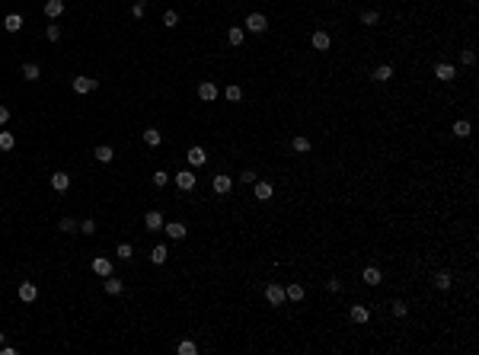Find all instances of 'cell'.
Wrapping results in <instances>:
<instances>
[{
    "label": "cell",
    "mask_w": 479,
    "mask_h": 355,
    "mask_svg": "<svg viewBox=\"0 0 479 355\" xmlns=\"http://www.w3.org/2000/svg\"><path fill=\"white\" fill-rule=\"evenodd\" d=\"M265 301L272 304V307H281V304L288 301V298H284V288L278 285V282H272V285L265 288Z\"/></svg>",
    "instance_id": "cell-1"
},
{
    "label": "cell",
    "mask_w": 479,
    "mask_h": 355,
    "mask_svg": "<svg viewBox=\"0 0 479 355\" xmlns=\"http://www.w3.org/2000/svg\"><path fill=\"white\" fill-rule=\"evenodd\" d=\"M246 29H249V32H256V35H259V32H265L268 29V19H265V16H262V13H249V16H246Z\"/></svg>",
    "instance_id": "cell-2"
},
{
    "label": "cell",
    "mask_w": 479,
    "mask_h": 355,
    "mask_svg": "<svg viewBox=\"0 0 479 355\" xmlns=\"http://www.w3.org/2000/svg\"><path fill=\"white\" fill-rule=\"evenodd\" d=\"M252 189H256V199L259 202H268L275 195V186L268 183V179H256V183H252Z\"/></svg>",
    "instance_id": "cell-3"
},
{
    "label": "cell",
    "mask_w": 479,
    "mask_h": 355,
    "mask_svg": "<svg viewBox=\"0 0 479 355\" xmlns=\"http://www.w3.org/2000/svg\"><path fill=\"white\" fill-rule=\"evenodd\" d=\"M163 231H166V237H169V240H185L189 227H185L182 221H169V224H163Z\"/></svg>",
    "instance_id": "cell-4"
},
{
    "label": "cell",
    "mask_w": 479,
    "mask_h": 355,
    "mask_svg": "<svg viewBox=\"0 0 479 355\" xmlns=\"http://www.w3.org/2000/svg\"><path fill=\"white\" fill-rule=\"evenodd\" d=\"M185 160H189L192 167H205V163H208V154H205V147H201V144L189 147V154H185Z\"/></svg>",
    "instance_id": "cell-5"
},
{
    "label": "cell",
    "mask_w": 479,
    "mask_h": 355,
    "mask_svg": "<svg viewBox=\"0 0 479 355\" xmlns=\"http://www.w3.org/2000/svg\"><path fill=\"white\" fill-rule=\"evenodd\" d=\"M195 183H198V179H195V173H192V170H179V173H176V186H179L182 192L195 189Z\"/></svg>",
    "instance_id": "cell-6"
},
{
    "label": "cell",
    "mask_w": 479,
    "mask_h": 355,
    "mask_svg": "<svg viewBox=\"0 0 479 355\" xmlns=\"http://www.w3.org/2000/svg\"><path fill=\"white\" fill-rule=\"evenodd\" d=\"M51 189H54V192H67V189H70V176L64 170H54L51 173Z\"/></svg>",
    "instance_id": "cell-7"
},
{
    "label": "cell",
    "mask_w": 479,
    "mask_h": 355,
    "mask_svg": "<svg viewBox=\"0 0 479 355\" xmlns=\"http://www.w3.org/2000/svg\"><path fill=\"white\" fill-rule=\"evenodd\" d=\"M70 86H74V93H93L99 86V80L96 77H74V84H70Z\"/></svg>",
    "instance_id": "cell-8"
},
{
    "label": "cell",
    "mask_w": 479,
    "mask_h": 355,
    "mask_svg": "<svg viewBox=\"0 0 479 355\" xmlns=\"http://www.w3.org/2000/svg\"><path fill=\"white\" fill-rule=\"evenodd\" d=\"M93 272H96L99 278L112 275V259H106V256H96V259H93Z\"/></svg>",
    "instance_id": "cell-9"
},
{
    "label": "cell",
    "mask_w": 479,
    "mask_h": 355,
    "mask_svg": "<svg viewBox=\"0 0 479 355\" xmlns=\"http://www.w3.org/2000/svg\"><path fill=\"white\" fill-rule=\"evenodd\" d=\"M230 189H233V179H230L227 173H217V176H214V192H217V195H227Z\"/></svg>",
    "instance_id": "cell-10"
},
{
    "label": "cell",
    "mask_w": 479,
    "mask_h": 355,
    "mask_svg": "<svg viewBox=\"0 0 479 355\" xmlns=\"http://www.w3.org/2000/svg\"><path fill=\"white\" fill-rule=\"evenodd\" d=\"M35 298H38V288H35V282H23V285H19V301L32 304Z\"/></svg>",
    "instance_id": "cell-11"
},
{
    "label": "cell",
    "mask_w": 479,
    "mask_h": 355,
    "mask_svg": "<svg viewBox=\"0 0 479 355\" xmlns=\"http://www.w3.org/2000/svg\"><path fill=\"white\" fill-rule=\"evenodd\" d=\"M434 77L444 80V84H450V80L457 77V68H454V64H438V68H434Z\"/></svg>",
    "instance_id": "cell-12"
},
{
    "label": "cell",
    "mask_w": 479,
    "mask_h": 355,
    "mask_svg": "<svg viewBox=\"0 0 479 355\" xmlns=\"http://www.w3.org/2000/svg\"><path fill=\"white\" fill-rule=\"evenodd\" d=\"M42 10H45L48 19H58V16L64 13V0H45V7H42Z\"/></svg>",
    "instance_id": "cell-13"
},
{
    "label": "cell",
    "mask_w": 479,
    "mask_h": 355,
    "mask_svg": "<svg viewBox=\"0 0 479 355\" xmlns=\"http://www.w3.org/2000/svg\"><path fill=\"white\" fill-rule=\"evenodd\" d=\"M144 224H147V231H163V215H160L157 208L147 211V215H144Z\"/></svg>",
    "instance_id": "cell-14"
},
{
    "label": "cell",
    "mask_w": 479,
    "mask_h": 355,
    "mask_svg": "<svg viewBox=\"0 0 479 355\" xmlns=\"http://www.w3.org/2000/svg\"><path fill=\"white\" fill-rule=\"evenodd\" d=\"M102 288H106V294H122L125 291V282H122V278H115V275H106Z\"/></svg>",
    "instance_id": "cell-15"
},
{
    "label": "cell",
    "mask_w": 479,
    "mask_h": 355,
    "mask_svg": "<svg viewBox=\"0 0 479 355\" xmlns=\"http://www.w3.org/2000/svg\"><path fill=\"white\" fill-rule=\"evenodd\" d=\"M390 77H393V68H390V64H377L374 74H371V80H377V84H387Z\"/></svg>",
    "instance_id": "cell-16"
},
{
    "label": "cell",
    "mask_w": 479,
    "mask_h": 355,
    "mask_svg": "<svg viewBox=\"0 0 479 355\" xmlns=\"http://www.w3.org/2000/svg\"><path fill=\"white\" fill-rule=\"evenodd\" d=\"M348 317H351V323H367V320H371V310L361 307V304H355V307L348 310Z\"/></svg>",
    "instance_id": "cell-17"
},
{
    "label": "cell",
    "mask_w": 479,
    "mask_h": 355,
    "mask_svg": "<svg viewBox=\"0 0 479 355\" xmlns=\"http://www.w3.org/2000/svg\"><path fill=\"white\" fill-rule=\"evenodd\" d=\"M361 278H364V285H380V282H383V272L377 269V266H367Z\"/></svg>",
    "instance_id": "cell-18"
},
{
    "label": "cell",
    "mask_w": 479,
    "mask_h": 355,
    "mask_svg": "<svg viewBox=\"0 0 479 355\" xmlns=\"http://www.w3.org/2000/svg\"><path fill=\"white\" fill-rule=\"evenodd\" d=\"M313 48H316V51H326L329 45H332V39H329V32H313Z\"/></svg>",
    "instance_id": "cell-19"
},
{
    "label": "cell",
    "mask_w": 479,
    "mask_h": 355,
    "mask_svg": "<svg viewBox=\"0 0 479 355\" xmlns=\"http://www.w3.org/2000/svg\"><path fill=\"white\" fill-rule=\"evenodd\" d=\"M450 285H454V278H450V272H444V269H438V272H434V288H441V291H447Z\"/></svg>",
    "instance_id": "cell-20"
},
{
    "label": "cell",
    "mask_w": 479,
    "mask_h": 355,
    "mask_svg": "<svg viewBox=\"0 0 479 355\" xmlns=\"http://www.w3.org/2000/svg\"><path fill=\"white\" fill-rule=\"evenodd\" d=\"M198 96H201L205 102H214V100H217V86H214V84H208V80H205V84L198 86Z\"/></svg>",
    "instance_id": "cell-21"
},
{
    "label": "cell",
    "mask_w": 479,
    "mask_h": 355,
    "mask_svg": "<svg viewBox=\"0 0 479 355\" xmlns=\"http://www.w3.org/2000/svg\"><path fill=\"white\" fill-rule=\"evenodd\" d=\"M93 157H96V160H99V163H112V157H115V151H112V147H109V144H99V147H96V151H93Z\"/></svg>",
    "instance_id": "cell-22"
},
{
    "label": "cell",
    "mask_w": 479,
    "mask_h": 355,
    "mask_svg": "<svg viewBox=\"0 0 479 355\" xmlns=\"http://www.w3.org/2000/svg\"><path fill=\"white\" fill-rule=\"evenodd\" d=\"M166 259H169V250L163 247V243L150 250V263H153V266H163V263H166Z\"/></svg>",
    "instance_id": "cell-23"
},
{
    "label": "cell",
    "mask_w": 479,
    "mask_h": 355,
    "mask_svg": "<svg viewBox=\"0 0 479 355\" xmlns=\"http://www.w3.org/2000/svg\"><path fill=\"white\" fill-rule=\"evenodd\" d=\"M450 132L457 135V138H470V132H473V125L466 122V118H457L454 122V128H450Z\"/></svg>",
    "instance_id": "cell-24"
},
{
    "label": "cell",
    "mask_w": 479,
    "mask_h": 355,
    "mask_svg": "<svg viewBox=\"0 0 479 355\" xmlns=\"http://www.w3.org/2000/svg\"><path fill=\"white\" fill-rule=\"evenodd\" d=\"M3 29H7V32H19V29H23V16H19V13H10L7 19H3Z\"/></svg>",
    "instance_id": "cell-25"
},
{
    "label": "cell",
    "mask_w": 479,
    "mask_h": 355,
    "mask_svg": "<svg viewBox=\"0 0 479 355\" xmlns=\"http://www.w3.org/2000/svg\"><path fill=\"white\" fill-rule=\"evenodd\" d=\"M160 141H163L160 128H144V144L147 147H160Z\"/></svg>",
    "instance_id": "cell-26"
},
{
    "label": "cell",
    "mask_w": 479,
    "mask_h": 355,
    "mask_svg": "<svg viewBox=\"0 0 479 355\" xmlns=\"http://www.w3.org/2000/svg\"><path fill=\"white\" fill-rule=\"evenodd\" d=\"M23 77L26 80H38V77H42V68H38L35 61H26L23 64Z\"/></svg>",
    "instance_id": "cell-27"
},
{
    "label": "cell",
    "mask_w": 479,
    "mask_h": 355,
    "mask_svg": "<svg viewBox=\"0 0 479 355\" xmlns=\"http://www.w3.org/2000/svg\"><path fill=\"white\" fill-rule=\"evenodd\" d=\"M291 147H294L297 154H310V138H304V135H297V138L291 141Z\"/></svg>",
    "instance_id": "cell-28"
},
{
    "label": "cell",
    "mask_w": 479,
    "mask_h": 355,
    "mask_svg": "<svg viewBox=\"0 0 479 355\" xmlns=\"http://www.w3.org/2000/svg\"><path fill=\"white\" fill-rule=\"evenodd\" d=\"M284 298L288 301H304V285H288L284 288Z\"/></svg>",
    "instance_id": "cell-29"
},
{
    "label": "cell",
    "mask_w": 479,
    "mask_h": 355,
    "mask_svg": "<svg viewBox=\"0 0 479 355\" xmlns=\"http://www.w3.org/2000/svg\"><path fill=\"white\" fill-rule=\"evenodd\" d=\"M227 42L230 45H243V29H240V26H230L227 29Z\"/></svg>",
    "instance_id": "cell-30"
},
{
    "label": "cell",
    "mask_w": 479,
    "mask_h": 355,
    "mask_svg": "<svg viewBox=\"0 0 479 355\" xmlns=\"http://www.w3.org/2000/svg\"><path fill=\"white\" fill-rule=\"evenodd\" d=\"M380 23V13H377V10H364V13H361V26H377Z\"/></svg>",
    "instance_id": "cell-31"
},
{
    "label": "cell",
    "mask_w": 479,
    "mask_h": 355,
    "mask_svg": "<svg viewBox=\"0 0 479 355\" xmlns=\"http://www.w3.org/2000/svg\"><path fill=\"white\" fill-rule=\"evenodd\" d=\"M13 147H16L13 132H0V151H13Z\"/></svg>",
    "instance_id": "cell-32"
},
{
    "label": "cell",
    "mask_w": 479,
    "mask_h": 355,
    "mask_svg": "<svg viewBox=\"0 0 479 355\" xmlns=\"http://www.w3.org/2000/svg\"><path fill=\"white\" fill-rule=\"evenodd\" d=\"M176 352H179V355H195V352H198V346H195L192 339H182L179 346H176Z\"/></svg>",
    "instance_id": "cell-33"
},
{
    "label": "cell",
    "mask_w": 479,
    "mask_h": 355,
    "mask_svg": "<svg viewBox=\"0 0 479 355\" xmlns=\"http://www.w3.org/2000/svg\"><path fill=\"white\" fill-rule=\"evenodd\" d=\"M224 96H227L230 102H240V100H243V90H240V86H236V84H230L227 90H224Z\"/></svg>",
    "instance_id": "cell-34"
},
{
    "label": "cell",
    "mask_w": 479,
    "mask_h": 355,
    "mask_svg": "<svg viewBox=\"0 0 479 355\" xmlns=\"http://www.w3.org/2000/svg\"><path fill=\"white\" fill-rule=\"evenodd\" d=\"M115 256H118V259H125V263H128L131 256H134V250H131V243H118V247H115Z\"/></svg>",
    "instance_id": "cell-35"
},
{
    "label": "cell",
    "mask_w": 479,
    "mask_h": 355,
    "mask_svg": "<svg viewBox=\"0 0 479 355\" xmlns=\"http://www.w3.org/2000/svg\"><path fill=\"white\" fill-rule=\"evenodd\" d=\"M58 231H61V234H74L77 231V221H74V218H61V221H58Z\"/></svg>",
    "instance_id": "cell-36"
},
{
    "label": "cell",
    "mask_w": 479,
    "mask_h": 355,
    "mask_svg": "<svg viewBox=\"0 0 479 355\" xmlns=\"http://www.w3.org/2000/svg\"><path fill=\"white\" fill-rule=\"evenodd\" d=\"M163 26H166V29L179 26V13H176V10H166V13H163Z\"/></svg>",
    "instance_id": "cell-37"
},
{
    "label": "cell",
    "mask_w": 479,
    "mask_h": 355,
    "mask_svg": "<svg viewBox=\"0 0 479 355\" xmlns=\"http://www.w3.org/2000/svg\"><path fill=\"white\" fill-rule=\"evenodd\" d=\"M80 234H86V237H93V234H96V221H93V218H86V221H80Z\"/></svg>",
    "instance_id": "cell-38"
},
{
    "label": "cell",
    "mask_w": 479,
    "mask_h": 355,
    "mask_svg": "<svg viewBox=\"0 0 479 355\" xmlns=\"http://www.w3.org/2000/svg\"><path fill=\"white\" fill-rule=\"evenodd\" d=\"M45 39H48V42H58V39H61V29H58L54 23H51V26H45Z\"/></svg>",
    "instance_id": "cell-39"
},
{
    "label": "cell",
    "mask_w": 479,
    "mask_h": 355,
    "mask_svg": "<svg viewBox=\"0 0 479 355\" xmlns=\"http://www.w3.org/2000/svg\"><path fill=\"white\" fill-rule=\"evenodd\" d=\"M390 307H393V317H406V314H409V307H406V301H393Z\"/></svg>",
    "instance_id": "cell-40"
},
{
    "label": "cell",
    "mask_w": 479,
    "mask_h": 355,
    "mask_svg": "<svg viewBox=\"0 0 479 355\" xmlns=\"http://www.w3.org/2000/svg\"><path fill=\"white\" fill-rule=\"evenodd\" d=\"M144 10H147L144 0H134V7H131V16H134V19H141V16H144Z\"/></svg>",
    "instance_id": "cell-41"
},
{
    "label": "cell",
    "mask_w": 479,
    "mask_h": 355,
    "mask_svg": "<svg viewBox=\"0 0 479 355\" xmlns=\"http://www.w3.org/2000/svg\"><path fill=\"white\" fill-rule=\"evenodd\" d=\"M166 183H169V176H166L163 170H157V173H153V186H157V189H160V186H166Z\"/></svg>",
    "instance_id": "cell-42"
},
{
    "label": "cell",
    "mask_w": 479,
    "mask_h": 355,
    "mask_svg": "<svg viewBox=\"0 0 479 355\" xmlns=\"http://www.w3.org/2000/svg\"><path fill=\"white\" fill-rule=\"evenodd\" d=\"M7 122H10V109H7V106H0V128H3Z\"/></svg>",
    "instance_id": "cell-43"
},
{
    "label": "cell",
    "mask_w": 479,
    "mask_h": 355,
    "mask_svg": "<svg viewBox=\"0 0 479 355\" xmlns=\"http://www.w3.org/2000/svg\"><path fill=\"white\" fill-rule=\"evenodd\" d=\"M339 288H342V282H339V278H329V282H326V291H339Z\"/></svg>",
    "instance_id": "cell-44"
},
{
    "label": "cell",
    "mask_w": 479,
    "mask_h": 355,
    "mask_svg": "<svg viewBox=\"0 0 479 355\" xmlns=\"http://www.w3.org/2000/svg\"><path fill=\"white\" fill-rule=\"evenodd\" d=\"M240 179H243V183H249V186H252V183H256V179H259V176H256V173H252V170H246V173H243V176H240Z\"/></svg>",
    "instance_id": "cell-45"
},
{
    "label": "cell",
    "mask_w": 479,
    "mask_h": 355,
    "mask_svg": "<svg viewBox=\"0 0 479 355\" xmlns=\"http://www.w3.org/2000/svg\"><path fill=\"white\" fill-rule=\"evenodd\" d=\"M460 61H463V64H473V61H476V54H473V51H463V54H460Z\"/></svg>",
    "instance_id": "cell-46"
},
{
    "label": "cell",
    "mask_w": 479,
    "mask_h": 355,
    "mask_svg": "<svg viewBox=\"0 0 479 355\" xmlns=\"http://www.w3.org/2000/svg\"><path fill=\"white\" fill-rule=\"evenodd\" d=\"M0 346H3V333H0Z\"/></svg>",
    "instance_id": "cell-47"
}]
</instances>
